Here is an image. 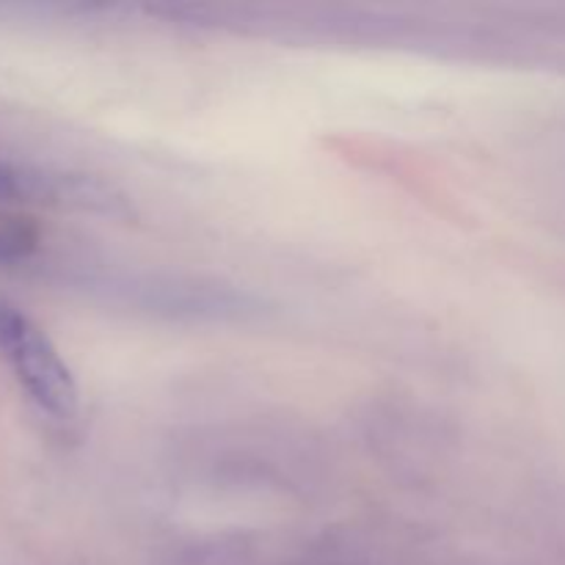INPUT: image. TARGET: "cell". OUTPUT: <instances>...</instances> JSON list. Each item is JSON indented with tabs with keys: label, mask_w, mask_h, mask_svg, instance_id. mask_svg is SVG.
Here are the masks:
<instances>
[{
	"label": "cell",
	"mask_w": 565,
	"mask_h": 565,
	"mask_svg": "<svg viewBox=\"0 0 565 565\" xmlns=\"http://www.w3.org/2000/svg\"><path fill=\"white\" fill-rule=\"evenodd\" d=\"M0 353L44 414L70 419L77 412V386L64 359L33 320L6 301H0Z\"/></svg>",
	"instance_id": "cell-1"
},
{
	"label": "cell",
	"mask_w": 565,
	"mask_h": 565,
	"mask_svg": "<svg viewBox=\"0 0 565 565\" xmlns=\"http://www.w3.org/2000/svg\"><path fill=\"white\" fill-rule=\"evenodd\" d=\"M22 191V177L9 166H0V199L17 196Z\"/></svg>",
	"instance_id": "cell-2"
}]
</instances>
